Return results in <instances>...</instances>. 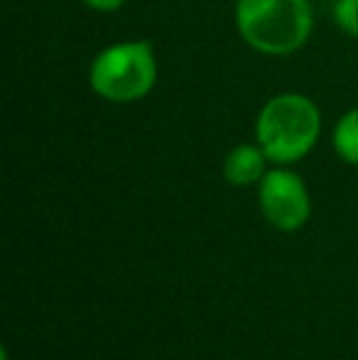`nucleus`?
<instances>
[{
  "instance_id": "6e6552de",
  "label": "nucleus",
  "mask_w": 358,
  "mask_h": 360,
  "mask_svg": "<svg viewBox=\"0 0 358 360\" xmlns=\"http://www.w3.org/2000/svg\"><path fill=\"white\" fill-rule=\"evenodd\" d=\"M84 3H87L89 8L98 10V13H113V10H118L125 0H84Z\"/></svg>"
},
{
  "instance_id": "423d86ee",
  "label": "nucleus",
  "mask_w": 358,
  "mask_h": 360,
  "mask_svg": "<svg viewBox=\"0 0 358 360\" xmlns=\"http://www.w3.org/2000/svg\"><path fill=\"white\" fill-rule=\"evenodd\" d=\"M334 150L344 162L358 167V108L341 115L334 130Z\"/></svg>"
},
{
  "instance_id": "f257e3e1",
  "label": "nucleus",
  "mask_w": 358,
  "mask_h": 360,
  "mask_svg": "<svg viewBox=\"0 0 358 360\" xmlns=\"http://www.w3.org/2000/svg\"><path fill=\"white\" fill-rule=\"evenodd\" d=\"M321 133V115L314 101L302 94H280L263 105L255 138L270 162L292 165L312 152Z\"/></svg>"
},
{
  "instance_id": "20e7f679",
  "label": "nucleus",
  "mask_w": 358,
  "mask_h": 360,
  "mask_svg": "<svg viewBox=\"0 0 358 360\" xmlns=\"http://www.w3.org/2000/svg\"><path fill=\"white\" fill-rule=\"evenodd\" d=\"M260 209L270 226L282 233L300 231L312 214L309 191L300 174L290 169H270L260 179Z\"/></svg>"
},
{
  "instance_id": "7ed1b4c3",
  "label": "nucleus",
  "mask_w": 358,
  "mask_h": 360,
  "mask_svg": "<svg viewBox=\"0 0 358 360\" xmlns=\"http://www.w3.org/2000/svg\"><path fill=\"white\" fill-rule=\"evenodd\" d=\"M158 81V59L150 42L110 44L96 54L89 84L96 96L110 103H133L153 91Z\"/></svg>"
},
{
  "instance_id": "0eeeda50",
  "label": "nucleus",
  "mask_w": 358,
  "mask_h": 360,
  "mask_svg": "<svg viewBox=\"0 0 358 360\" xmlns=\"http://www.w3.org/2000/svg\"><path fill=\"white\" fill-rule=\"evenodd\" d=\"M334 20L346 34L358 37V0H336Z\"/></svg>"
},
{
  "instance_id": "f03ea898",
  "label": "nucleus",
  "mask_w": 358,
  "mask_h": 360,
  "mask_svg": "<svg viewBox=\"0 0 358 360\" xmlns=\"http://www.w3.org/2000/svg\"><path fill=\"white\" fill-rule=\"evenodd\" d=\"M236 25L245 42L263 54H292L309 39V0H238Z\"/></svg>"
},
{
  "instance_id": "39448f33",
  "label": "nucleus",
  "mask_w": 358,
  "mask_h": 360,
  "mask_svg": "<svg viewBox=\"0 0 358 360\" xmlns=\"http://www.w3.org/2000/svg\"><path fill=\"white\" fill-rule=\"evenodd\" d=\"M265 162L268 155L260 145H238L226 155L224 176L234 186H250L265 176Z\"/></svg>"
}]
</instances>
